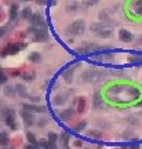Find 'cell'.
<instances>
[{
	"label": "cell",
	"mask_w": 142,
	"mask_h": 149,
	"mask_svg": "<svg viewBox=\"0 0 142 149\" xmlns=\"http://www.w3.org/2000/svg\"><path fill=\"white\" fill-rule=\"evenodd\" d=\"M39 145H40V146H42V148H47V146H48V141H46V139H40V141H39Z\"/></svg>",
	"instance_id": "obj_22"
},
{
	"label": "cell",
	"mask_w": 142,
	"mask_h": 149,
	"mask_svg": "<svg viewBox=\"0 0 142 149\" xmlns=\"http://www.w3.org/2000/svg\"><path fill=\"white\" fill-rule=\"evenodd\" d=\"M119 39L122 40V42H124V43H130V42H132V33H131L130 31H127V29H120V32H119Z\"/></svg>",
	"instance_id": "obj_8"
},
{
	"label": "cell",
	"mask_w": 142,
	"mask_h": 149,
	"mask_svg": "<svg viewBox=\"0 0 142 149\" xmlns=\"http://www.w3.org/2000/svg\"><path fill=\"white\" fill-rule=\"evenodd\" d=\"M29 21H31V24L33 25L35 28H46V21H44V18L42 17V14H39V12L32 14Z\"/></svg>",
	"instance_id": "obj_5"
},
{
	"label": "cell",
	"mask_w": 142,
	"mask_h": 149,
	"mask_svg": "<svg viewBox=\"0 0 142 149\" xmlns=\"http://www.w3.org/2000/svg\"><path fill=\"white\" fill-rule=\"evenodd\" d=\"M130 10L132 14L141 17L142 15V0H132L130 3Z\"/></svg>",
	"instance_id": "obj_6"
},
{
	"label": "cell",
	"mask_w": 142,
	"mask_h": 149,
	"mask_svg": "<svg viewBox=\"0 0 142 149\" xmlns=\"http://www.w3.org/2000/svg\"><path fill=\"white\" fill-rule=\"evenodd\" d=\"M48 141L53 144H57L58 141V135H57L55 133H48Z\"/></svg>",
	"instance_id": "obj_18"
},
{
	"label": "cell",
	"mask_w": 142,
	"mask_h": 149,
	"mask_svg": "<svg viewBox=\"0 0 142 149\" xmlns=\"http://www.w3.org/2000/svg\"><path fill=\"white\" fill-rule=\"evenodd\" d=\"M3 149H7V148H3Z\"/></svg>",
	"instance_id": "obj_31"
},
{
	"label": "cell",
	"mask_w": 142,
	"mask_h": 149,
	"mask_svg": "<svg viewBox=\"0 0 142 149\" xmlns=\"http://www.w3.org/2000/svg\"><path fill=\"white\" fill-rule=\"evenodd\" d=\"M46 149H57V146H55V144H53V142H50L48 141V146Z\"/></svg>",
	"instance_id": "obj_26"
},
{
	"label": "cell",
	"mask_w": 142,
	"mask_h": 149,
	"mask_svg": "<svg viewBox=\"0 0 142 149\" xmlns=\"http://www.w3.org/2000/svg\"><path fill=\"white\" fill-rule=\"evenodd\" d=\"M88 137H90V138H99V137H101V133H99V131H95V130H91V131H88Z\"/></svg>",
	"instance_id": "obj_19"
},
{
	"label": "cell",
	"mask_w": 142,
	"mask_h": 149,
	"mask_svg": "<svg viewBox=\"0 0 142 149\" xmlns=\"http://www.w3.org/2000/svg\"><path fill=\"white\" fill-rule=\"evenodd\" d=\"M84 128H86V123H84V122H80V123H79L77 126H76V131H77V133H80V131H83Z\"/></svg>",
	"instance_id": "obj_21"
},
{
	"label": "cell",
	"mask_w": 142,
	"mask_h": 149,
	"mask_svg": "<svg viewBox=\"0 0 142 149\" xmlns=\"http://www.w3.org/2000/svg\"><path fill=\"white\" fill-rule=\"evenodd\" d=\"M32 17V10L29 8V7H26V8H24L22 10V18L24 19H29Z\"/></svg>",
	"instance_id": "obj_16"
},
{
	"label": "cell",
	"mask_w": 142,
	"mask_h": 149,
	"mask_svg": "<svg viewBox=\"0 0 142 149\" xmlns=\"http://www.w3.org/2000/svg\"><path fill=\"white\" fill-rule=\"evenodd\" d=\"M131 149H138V145H132V146H131Z\"/></svg>",
	"instance_id": "obj_29"
},
{
	"label": "cell",
	"mask_w": 142,
	"mask_h": 149,
	"mask_svg": "<svg viewBox=\"0 0 142 149\" xmlns=\"http://www.w3.org/2000/svg\"><path fill=\"white\" fill-rule=\"evenodd\" d=\"M22 118H24L25 123L28 124V126H33V123H35V118H33L32 113H29V111L24 112V113H22Z\"/></svg>",
	"instance_id": "obj_10"
},
{
	"label": "cell",
	"mask_w": 142,
	"mask_h": 149,
	"mask_svg": "<svg viewBox=\"0 0 142 149\" xmlns=\"http://www.w3.org/2000/svg\"><path fill=\"white\" fill-rule=\"evenodd\" d=\"M24 109L29 112H37V113H43V112L47 111L46 106H40V105H24Z\"/></svg>",
	"instance_id": "obj_9"
},
{
	"label": "cell",
	"mask_w": 142,
	"mask_h": 149,
	"mask_svg": "<svg viewBox=\"0 0 142 149\" xmlns=\"http://www.w3.org/2000/svg\"><path fill=\"white\" fill-rule=\"evenodd\" d=\"M6 83H7V76L1 72V68H0V84H6Z\"/></svg>",
	"instance_id": "obj_20"
},
{
	"label": "cell",
	"mask_w": 142,
	"mask_h": 149,
	"mask_svg": "<svg viewBox=\"0 0 142 149\" xmlns=\"http://www.w3.org/2000/svg\"><path fill=\"white\" fill-rule=\"evenodd\" d=\"M4 122L11 128H15V118H14V112L11 109H4Z\"/></svg>",
	"instance_id": "obj_7"
},
{
	"label": "cell",
	"mask_w": 142,
	"mask_h": 149,
	"mask_svg": "<svg viewBox=\"0 0 142 149\" xmlns=\"http://www.w3.org/2000/svg\"><path fill=\"white\" fill-rule=\"evenodd\" d=\"M36 149H40V148H39V146H37V148H36Z\"/></svg>",
	"instance_id": "obj_30"
},
{
	"label": "cell",
	"mask_w": 142,
	"mask_h": 149,
	"mask_svg": "<svg viewBox=\"0 0 142 149\" xmlns=\"http://www.w3.org/2000/svg\"><path fill=\"white\" fill-rule=\"evenodd\" d=\"M73 116V111L72 109H68V111H63L61 113V119L62 120H68V119H70Z\"/></svg>",
	"instance_id": "obj_15"
},
{
	"label": "cell",
	"mask_w": 142,
	"mask_h": 149,
	"mask_svg": "<svg viewBox=\"0 0 142 149\" xmlns=\"http://www.w3.org/2000/svg\"><path fill=\"white\" fill-rule=\"evenodd\" d=\"M84 31H86V24H84L83 19L74 21L72 25H69V28H66V33L69 36H79Z\"/></svg>",
	"instance_id": "obj_2"
},
{
	"label": "cell",
	"mask_w": 142,
	"mask_h": 149,
	"mask_svg": "<svg viewBox=\"0 0 142 149\" xmlns=\"http://www.w3.org/2000/svg\"><path fill=\"white\" fill-rule=\"evenodd\" d=\"M26 138H28V141H29L32 145H36V146H39V141L36 139V137H35V134H33V133H26Z\"/></svg>",
	"instance_id": "obj_12"
},
{
	"label": "cell",
	"mask_w": 142,
	"mask_h": 149,
	"mask_svg": "<svg viewBox=\"0 0 142 149\" xmlns=\"http://www.w3.org/2000/svg\"><path fill=\"white\" fill-rule=\"evenodd\" d=\"M7 32V28H4V26H0V37H3L4 35H6Z\"/></svg>",
	"instance_id": "obj_24"
},
{
	"label": "cell",
	"mask_w": 142,
	"mask_h": 149,
	"mask_svg": "<svg viewBox=\"0 0 142 149\" xmlns=\"http://www.w3.org/2000/svg\"><path fill=\"white\" fill-rule=\"evenodd\" d=\"M35 76H36L35 72H32V73H24L22 77H24V80H26V81H32L33 79H35Z\"/></svg>",
	"instance_id": "obj_17"
},
{
	"label": "cell",
	"mask_w": 142,
	"mask_h": 149,
	"mask_svg": "<svg viewBox=\"0 0 142 149\" xmlns=\"http://www.w3.org/2000/svg\"><path fill=\"white\" fill-rule=\"evenodd\" d=\"M28 58H29V61L33 62V64H36V62H40V61H42V55H40L39 53H36V51H33V53H31Z\"/></svg>",
	"instance_id": "obj_11"
},
{
	"label": "cell",
	"mask_w": 142,
	"mask_h": 149,
	"mask_svg": "<svg viewBox=\"0 0 142 149\" xmlns=\"http://www.w3.org/2000/svg\"><path fill=\"white\" fill-rule=\"evenodd\" d=\"M35 1L39 4H47V0H35Z\"/></svg>",
	"instance_id": "obj_27"
},
{
	"label": "cell",
	"mask_w": 142,
	"mask_h": 149,
	"mask_svg": "<svg viewBox=\"0 0 142 149\" xmlns=\"http://www.w3.org/2000/svg\"><path fill=\"white\" fill-rule=\"evenodd\" d=\"M33 31V42H39V43H43L48 40V33L46 31V28H32Z\"/></svg>",
	"instance_id": "obj_3"
},
{
	"label": "cell",
	"mask_w": 142,
	"mask_h": 149,
	"mask_svg": "<svg viewBox=\"0 0 142 149\" xmlns=\"http://www.w3.org/2000/svg\"><path fill=\"white\" fill-rule=\"evenodd\" d=\"M17 15H18V6H17V4H12L11 8H10V18L11 19L17 18Z\"/></svg>",
	"instance_id": "obj_14"
},
{
	"label": "cell",
	"mask_w": 142,
	"mask_h": 149,
	"mask_svg": "<svg viewBox=\"0 0 142 149\" xmlns=\"http://www.w3.org/2000/svg\"><path fill=\"white\" fill-rule=\"evenodd\" d=\"M97 3H98V0H86L87 6H90V4H97Z\"/></svg>",
	"instance_id": "obj_25"
},
{
	"label": "cell",
	"mask_w": 142,
	"mask_h": 149,
	"mask_svg": "<svg viewBox=\"0 0 142 149\" xmlns=\"http://www.w3.org/2000/svg\"><path fill=\"white\" fill-rule=\"evenodd\" d=\"M36 148H37L36 145H32V144H31V145H28V146H26L25 149H36Z\"/></svg>",
	"instance_id": "obj_28"
},
{
	"label": "cell",
	"mask_w": 142,
	"mask_h": 149,
	"mask_svg": "<svg viewBox=\"0 0 142 149\" xmlns=\"http://www.w3.org/2000/svg\"><path fill=\"white\" fill-rule=\"evenodd\" d=\"M91 31H93L97 36L102 37V39H108V37H111L113 29H112V26L104 24V22H97V24L91 25Z\"/></svg>",
	"instance_id": "obj_1"
},
{
	"label": "cell",
	"mask_w": 142,
	"mask_h": 149,
	"mask_svg": "<svg viewBox=\"0 0 142 149\" xmlns=\"http://www.w3.org/2000/svg\"><path fill=\"white\" fill-rule=\"evenodd\" d=\"M17 90H18V93L21 95H25V91H24V87L21 86V84H17Z\"/></svg>",
	"instance_id": "obj_23"
},
{
	"label": "cell",
	"mask_w": 142,
	"mask_h": 149,
	"mask_svg": "<svg viewBox=\"0 0 142 149\" xmlns=\"http://www.w3.org/2000/svg\"><path fill=\"white\" fill-rule=\"evenodd\" d=\"M8 134L7 133H0V145H3V146H6L7 144H8Z\"/></svg>",
	"instance_id": "obj_13"
},
{
	"label": "cell",
	"mask_w": 142,
	"mask_h": 149,
	"mask_svg": "<svg viewBox=\"0 0 142 149\" xmlns=\"http://www.w3.org/2000/svg\"><path fill=\"white\" fill-rule=\"evenodd\" d=\"M25 49V46L24 44H8L4 50H1V57H4V55H14V54H17L19 50H22Z\"/></svg>",
	"instance_id": "obj_4"
}]
</instances>
